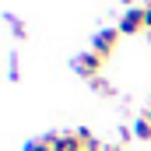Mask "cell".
<instances>
[{
    "mask_svg": "<svg viewBox=\"0 0 151 151\" xmlns=\"http://www.w3.org/2000/svg\"><path fill=\"white\" fill-rule=\"evenodd\" d=\"M106 151H119V144H116V148H106Z\"/></svg>",
    "mask_w": 151,
    "mask_h": 151,
    "instance_id": "8fae6325",
    "label": "cell"
},
{
    "mask_svg": "<svg viewBox=\"0 0 151 151\" xmlns=\"http://www.w3.org/2000/svg\"><path fill=\"white\" fill-rule=\"evenodd\" d=\"M119 4H127V7H134V0H119Z\"/></svg>",
    "mask_w": 151,
    "mask_h": 151,
    "instance_id": "30bf717a",
    "label": "cell"
},
{
    "mask_svg": "<svg viewBox=\"0 0 151 151\" xmlns=\"http://www.w3.org/2000/svg\"><path fill=\"white\" fill-rule=\"evenodd\" d=\"M144 28L151 32V7H144Z\"/></svg>",
    "mask_w": 151,
    "mask_h": 151,
    "instance_id": "9c48e42d",
    "label": "cell"
},
{
    "mask_svg": "<svg viewBox=\"0 0 151 151\" xmlns=\"http://www.w3.org/2000/svg\"><path fill=\"white\" fill-rule=\"evenodd\" d=\"M144 116H148V119H151V109H148V113H144Z\"/></svg>",
    "mask_w": 151,
    "mask_h": 151,
    "instance_id": "7c38bea8",
    "label": "cell"
},
{
    "mask_svg": "<svg viewBox=\"0 0 151 151\" xmlns=\"http://www.w3.org/2000/svg\"><path fill=\"white\" fill-rule=\"evenodd\" d=\"M77 137H81V148H84V151H106V148H102V141H99L91 130H84V127L77 130Z\"/></svg>",
    "mask_w": 151,
    "mask_h": 151,
    "instance_id": "5b68a950",
    "label": "cell"
},
{
    "mask_svg": "<svg viewBox=\"0 0 151 151\" xmlns=\"http://www.w3.org/2000/svg\"><path fill=\"white\" fill-rule=\"evenodd\" d=\"M116 28H119V35H137L144 28V7H127Z\"/></svg>",
    "mask_w": 151,
    "mask_h": 151,
    "instance_id": "7a4b0ae2",
    "label": "cell"
},
{
    "mask_svg": "<svg viewBox=\"0 0 151 151\" xmlns=\"http://www.w3.org/2000/svg\"><path fill=\"white\" fill-rule=\"evenodd\" d=\"M134 137H137V141H151V119L148 116H141V119L134 123Z\"/></svg>",
    "mask_w": 151,
    "mask_h": 151,
    "instance_id": "8992f818",
    "label": "cell"
},
{
    "mask_svg": "<svg viewBox=\"0 0 151 151\" xmlns=\"http://www.w3.org/2000/svg\"><path fill=\"white\" fill-rule=\"evenodd\" d=\"M46 141H49V148H53V151H84V148H81L77 130H74V134H49Z\"/></svg>",
    "mask_w": 151,
    "mask_h": 151,
    "instance_id": "277c9868",
    "label": "cell"
},
{
    "mask_svg": "<svg viewBox=\"0 0 151 151\" xmlns=\"http://www.w3.org/2000/svg\"><path fill=\"white\" fill-rule=\"evenodd\" d=\"M25 151H53V148H49V141L42 137V141H28V144H25Z\"/></svg>",
    "mask_w": 151,
    "mask_h": 151,
    "instance_id": "52a82bcc",
    "label": "cell"
},
{
    "mask_svg": "<svg viewBox=\"0 0 151 151\" xmlns=\"http://www.w3.org/2000/svg\"><path fill=\"white\" fill-rule=\"evenodd\" d=\"M91 84H95V91H102V95H106V91H109V84H106V81H102V77H95V81H91Z\"/></svg>",
    "mask_w": 151,
    "mask_h": 151,
    "instance_id": "ba28073f",
    "label": "cell"
},
{
    "mask_svg": "<svg viewBox=\"0 0 151 151\" xmlns=\"http://www.w3.org/2000/svg\"><path fill=\"white\" fill-rule=\"evenodd\" d=\"M102 63H106V60H102L99 53H84V56H77V60H74V70L95 81V77H99V67H102Z\"/></svg>",
    "mask_w": 151,
    "mask_h": 151,
    "instance_id": "3957f363",
    "label": "cell"
},
{
    "mask_svg": "<svg viewBox=\"0 0 151 151\" xmlns=\"http://www.w3.org/2000/svg\"><path fill=\"white\" fill-rule=\"evenodd\" d=\"M116 42H119V28H102L99 35L91 39V53H99L102 60H109L116 53Z\"/></svg>",
    "mask_w": 151,
    "mask_h": 151,
    "instance_id": "6da1fadb",
    "label": "cell"
}]
</instances>
